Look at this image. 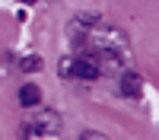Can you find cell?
<instances>
[{
  "label": "cell",
  "instance_id": "1",
  "mask_svg": "<svg viewBox=\"0 0 159 140\" xmlns=\"http://www.w3.org/2000/svg\"><path fill=\"white\" fill-rule=\"evenodd\" d=\"M96 76H99V54L96 51H86V54L73 57V80L89 83V80H96Z\"/></svg>",
  "mask_w": 159,
  "mask_h": 140
},
{
  "label": "cell",
  "instance_id": "2",
  "mask_svg": "<svg viewBox=\"0 0 159 140\" xmlns=\"http://www.w3.org/2000/svg\"><path fill=\"white\" fill-rule=\"evenodd\" d=\"M121 93H124L127 99H140V93H143V80H140L137 70H124V73H121Z\"/></svg>",
  "mask_w": 159,
  "mask_h": 140
},
{
  "label": "cell",
  "instance_id": "3",
  "mask_svg": "<svg viewBox=\"0 0 159 140\" xmlns=\"http://www.w3.org/2000/svg\"><path fill=\"white\" fill-rule=\"evenodd\" d=\"M38 102H42V89H38L35 83H25V86L19 89V105H22V108H35Z\"/></svg>",
  "mask_w": 159,
  "mask_h": 140
},
{
  "label": "cell",
  "instance_id": "4",
  "mask_svg": "<svg viewBox=\"0 0 159 140\" xmlns=\"http://www.w3.org/2000/svg\"><path fill=\"white\" fill-rule=\"evenodd\" d=\"M19 67H22L25 73H35V70H42V57L29 54V57H22V61H19Z\"/></svg>",
  "mask_w": 159,
  "mask_h": 140
},
{
  "label": "cell",
  "instance_id": "5",
  "mask_svg": "<svg viewBox=\"0 0 159 140\" xmlns=\"http://www.w3.org/2000/svg\"><path fill=\"white\" fill-rule=\"evenodd\" d=\"M57 73H61V76H73V57H64L61 67H57Z\"/></svg>",
  "mask_w": 159,
  "mask_h": 140
},
{
  "label": "cell",
  "instance_id": "6",
  "mask_svg": "<svg viewBox=\"0 0 159 140\" xmlns=\"http://www.w3.org/2000/svg\"><path fill=\"white\" fill-rule=\"evenodd\" d=\"M80 140H108V137H105V134H99V131H86Z\"/></svg>",
  "mask_w": 159,
  "mask_h": 140
},
{
  "label": "cell",
  "instance_id": "7",
  "mask_svg": "<svg viewBox=\"0 0 159 140\" xmlns=\"http://www.w3.org/2000/svg\"><path fill=\"white\" fill-rule=\"evenodd\" d=\"M25 3H32V0H25Z\"/></svg>",
  "mask_w": 159,
  "mask_h": 140
}]
</instances>
